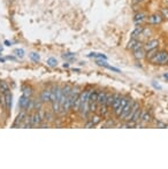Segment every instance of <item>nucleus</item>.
I'll return each instance as SVG.
<instances>
[{
	"mask_svg": "<svg viewBox=\"0 0 168 169\" xmlns=\"http://www.w3.org/2000/svg\"><path fill=\"white\" fill-rule=\"evenodd\" d=\"M62 58H65V59H66V58H67V59H74V58H75V54H74V53H65L62 55Z\"/></svg>",
	"mask_w": 168,
	"mask_h": 169,
	"instance_id": "nucleus-33",
	"label": "nucleus"
},
{
	"mask_svg": "<svg viewBox=\"0 0 168 169\" xmlns=\"http://www.w3.org/2000/svg\"><path fill=\"white\" fill-rule=\"evenodd\" d=\"M129 101H130V98L128 97V96H122V99H121L120 105L118 106V108H116L115 111H113V113H114V115H115L116 118H119V116H120V114L122 113L123 108L125 107V105L129 103Z\"/></svg>",
	"mask_w": 168,
	"mask_h": 169,
	"instance_id": "nucleus-3",
	"label": "nucleus"
},
{
	"mask_svg": "<svg viewBox=\"0 0 168 169\" xmlns=\"http://www.w3.org/2000/svg\"><path fill=\"white\" fill-rule=\"evenodd\" d=\"M145 0H133V4L134 5H140V4H143Z\"/></svg>",
	"mask_w": 168,
	"mask_h": 169,
	"instance_id": "nucleus-35",
	"label": "nucleus"
},
{
	"mask_svg": "<svg viewBox=\"0 0 168 169\" xmlns=\"http://www.w3.org/2000/svg\"><path fill=\"white\" fill-rule=\"evenodd\" d=\"M160 14H161L163 19L168 20V7H162L161 10H160Z\"/></svg>",
	"mask_w": 168,
	"mask_h": 169,
	"instance_id": "nucleus-28",
	"label": "nucleus"
},
{
	"mask_svg": "<svg viewBox=\"0 0 168 169\" xmlns=\"http://www.w3.org/2000/svg\"><path fill=\"white\" fill-rule=\"evenodd\" d=\"M142 111H143V109H142V108H140V107L137 108V111L135 112L134 116H133V118H131V121H133V122H135V123H136V124H137V123L140 122V116H142Z\"/></svg>",
	"mask_w": 168,
	"mask_h": 169,
	"instance_id": "nucleus-18",
	"label": "nucleus"
},
{
	"mask_svg": "<svg viewBox=\"0 0 168 169\" xmlns=\"http://www.w3.org/2000/svg\"><path fill=\"white\" fill-rule=\"evenodd\" d=\"M96 126H95V123L92 122L91 120H88L87 123L84 124V128H95Z\"/></svg>",
	"mask_w": 168,
	"mask_h": 169,
	"instance_id": "nucleus-30",
	"label": "nucleus"
},
{
	"mask_svg": "<svg viewBox=\"0 0 168 169\" xmlns=\"http://www.w3.org/2000/svg\"><path fill=\"white\" fill-rule=\"evenodd\" d=\"M89 58H96V59H104V60H107V56L103 53H96V52H91L88 54Z\"/></svg>",
	"mask_w": 168,
	"mask_h": 169,
	"instance_id": "nucleus-20",
	"label": "nucleus"
},
{
	"mask_svg": "<svg viewBox=\"0 0 168 169\" xmlns=\"http://www.w3.org/2000/svg\"><path fill=\"white\" fill-rule=\"evenodd\" d=\"M0 52H2V46H0Z\"/></svg>",
	"mask_w": 168,
	"mask_h": 169,
	"instance_id": "nucleus-42",
	"label": "nucleus"
},
{
	"mask_svg": "<svg viewBox=\"0 0 168 169\" xmlns=\"http://www.w3.org/2000/svg\"><path fill=\"white\" fill-rule=\"evenodd\" d=\"M98 93H99V91H97V90H95V89L90 90V94H89V103H97Z\"/></svg>",
	"mask_w": 168,
	"mask_h": 169,
	"instance_id": "nucleus-17",
	"label": "nucleus"
},
{
	"mask_svg": "<svg viewBox=\"0 0 168 169\" xmlns=\"http://www.w3.org/2000/svg\"><path fill=\"white\" fill-rule=\"evenodd\" d=\"M8 91H9V86H8V84L6 83L5 81H0V92L5 94L6 92H8Z\"/></svg>",
	"mask_w": 168,
	"mask_h": 169,
	"instance_id": "nucleus-21",
	"label": "nucleus"
},
{
	"mask_svg": "<svg viewBox=\"0 0 168 169\" xmlns=\"http://www.w3.org/2000/svg\"><path fill=\"white\" fill-rule=\"evenodd\" d=\"M22 92H23V96L29 97V98H31V96H32V89L30 86H23L22 88Z\"/></svg>",
	"mask_w": 168,
	"mask_h": 169,
	"instance_id": "nucleus-22",
	"label": "nucleus"
},
{
	"mask_svg": "<svg viewBox=\"0 0 168 169\" xmlns=\"http://www.w3.org/2000/svg\"><path fill=\"white\" fill-rule=\"evenodd\" d=\"M7 59H8V60H12V61L16 60V58H15V56H7Z\"/></svg>",
	"mask_w": 168,
	"mask_h": 169,
	"instance_id": "nucleus-37",
	"label": "nucleus"
},
{
	"mask_svg": "<svg viewBox=\"0 0 168 169\" xmlns=\"http://www.w3.org/2000/svg\"><path fill=\"white\" fill-rule=\"evenodd\" d=\"M168 61V52L167 51H158L151 59L150 62L152 65H159V66H165L167 65Z\"/></svg>",
	"mask_w": 168,
	"mask_h": 169,
	"instance_id": "nucleus-1",
	"label": "nucleus"
},
{
	"mask_svg": "<svg viewBox=\"0 0 168 169\" xmlns=\"http://www.w3.org/2000/svg\"><path fill=\"white\" fill-rule=\"evenodd\" d=\"M167 66H168V61H167Z\"/></svg>",
	"mask_w": 168,
	"mask_h": 169,
	"instance_id": "nucleus-43",
	"label": "nucleus"
},
{
	"mask_svg": "<svg viewBox=\"0 0 168 169\" xmlns=\"http://www.w3.org/2000/svg\"><path fill=\"white\" fill-rule=\"evenodd\" d=\"M14 53L17 58H23L24 56V50H22V48H16V50H14Z\"/></svg>",
	"mask_w": 168,
	"mask_h": 169,
	"instance_id": "nucleus-29",
	"label": "nucleus"
},
{
	"mask_svg": "<svg viewBox=\"0 0 168 169\" xmlns=\"http://www.w3.org/2000/svg\"><path fill=\"white\" fill-rule=\"evenodd\" d=\"M25 116H27V113H25V111H21V113H20L19 115H17V118H16V120L14 121V123H13V128H16V127H21V124L23 123L24 118H25Z\"/></svg>",
	"mask_w": 168,
	"mask_h": 169,
	"instance_id": "nucleus-7",
	"label": "nucleus"
},
{
	"mask_svg": "<svg viewBox=\"0 0 168 169\" xmlns=\"http://www.w3.org/2000/svg\"><path fill=\"white\" fill-rule=\"evenodd\" d=\"M113 94H114V100H113V103H112L110 108H112V111H115L116 108H118V106L120 105L121 99H122V96H121L119 92H116V93H113Z\"/></svg>",
	"mask_w": 168,
	"mask_h": 169,
	"instance_id": "nucleus-12",
	"label": "nucleus"
},
{
	"mask_svg": "<svg viewBox=\"0 0 168 169\" xmlns=\"http://www.w3.org/2000/svg\"><path fill=\"white\" fill-rule=\"evenodd\" d=\"M163 77H165L166 80H168V74H165V75H163Z\"/></svg>",
	"mask_w": 168,
	"mask_h": 169,
	"instance_id": "nucleus-41",
	"label": "nucleus"
},
{
	"mask_svg": "<svg viewBox=\"0 0 168 169\" xmlns=\"http://www.w3.org/2000/svg\"><path fill=\"white\" fill-rule=\"evenodd\" d=\"M40 100L44 103H51V89H44L40 94Z\"/></svg>",
	"mask_w": 168,
	"mask_h": 169,
	"instance_id": "nucleus-8",
	"label": "nucleus"
},
{
	"mask_svg": "<svg viewBox=\"0 0 168 169\" xmlns=\"http://www.w3.org/2000/svg\"><path fill=\"white\" fill-rule=\"evenodd\" d=\"M5 45L6 46H10V43L8 40H5Z\"/></svg>",
	"mask_w": 168,
	"mask_h": 169,
	"instance_id": "nucleus-38",
	"label": "nucleus"
},
{
	"mask_svg": "<svg viewBox=\"0 0 168 169\" xmlns=\"http://www.w3.org/2000/svg\"><path fill=\"white\" fill-rule=\"evenodd\" d=\"M155 124H157V127L159 128H168V126L166 124V123H162V122H155Z\"/></svg>",
	"mask_w": 168,
	"mask_h": 169,
	"instance_id": "nucleus-34",
	"label": "nucleus"
},
{
	"mask_svg": "<svg viewBox=\"0 0 168 169\" xmlns=\"http://www.w3.org/2000/svg\"><path fill=\"white\" fill-rule=\"evenodd\" d=\"M45 121L46 122H51V121H53V115L51 114V113H46V115H45Z\"/></svg>",
	"mask_w": 168,
	"mask_h": 169,
	"instance_id": "nucleus-31",
	"label": "nucleus"
},
{
	"mask_svg": "<svg viewBox=\"0 0 168 169\" xmlns=\"http://www.w3.org/2000/svg\"><path fill=\"white\" fill-rule=\"evenodd\" d=\"M113 100H114V94L110 93V92H108V94H107V98H106V103H105V105L107 106V107L110 108L112 103H113Z\"/></svg>",
	"mask_w": 168,
	"mask_h": 169,
	"instance_id": "nucleus-23",
	"label": "nucleus"
},
{
	"mask_svg": "<svg viewBox=\"0 0 168 169\" xmlns=\"http://www.w3.org/2000/svg\"><path fill=\"white\" fill-rule=\"evenodd\" d=\"M42 122H44V121L38 111H36L34 114H31V126L32 127H38Z\"/></svg>",
	"mask_w": 168,
	"mask_h": 169,
	"instance_id": "nucleus-6",
	"label": "nucleus"
},
{
	"mask_svg": "<svg viewBox=\"0 0 168 169\" xmlns=\"http://www.w3.org/2000/svg\"><path fill=\"white\" fill-rule=\"evenodd\" d=\"M46 63H47V66H50V67H55L57 65H58V60H57L55 58L51 56V58H48L47 59Z\"/></svg>",
	"mask_w": 168,
	"mask_h": 169,
	"instance_id": "nucleus-24",
	"label": "nucleus"
},
{
	"mask_svg": "<svg viewBox=\"0 0 168 169\" xmlns=\"http://www.w3.org/2000/svg\"><path fill=\"white\" fill-rule=\"evenodd\" d=\"M151 118H152V116H151V114H150L147 111H142V116H140V122L143 123V124H146V123L151 122Z\"/></svg>",
	"mask_w": 168,
	"mask_h": 169,
	"instance_id": "nucleus-14",
	"label": "nucleus"
},
{
	"mask_svg": "<svg viewBox=\"0 0 168 169\" xmlns=\"http://www.w3.org/2000/svg\"><path fill=\"white\" fill-rule=\"evenodd\" d=\"M113 126H115V123L113 122V120H107V121H106V124H104V127H105V128L113 127Z\"/></svg>",
	"mask_w": 168,
	"mask_h": 169,
	"instance_id": "nucleus-32",
	"label": "nucleus"
},
{
	"mask_svg": "<svg viewBox=\"0 0 168 169\" xmlns=\"http://www.w3.org/2000/svg\"><path fill=\"white\" fill-rule=\"evenodd\" d=\"M131 106H133V100L130 99V101H129L128 103H127V105H125V107L123 108V111H122V113L120 114V116L118 118L119 120H120V121H123V118H125V115H127V114L129 113V111H130V108H131Z\"/></svg>",
	"mask_w": 168,
	"mask_h": 169,
	"instance_id": "nucleus-13",
	"label": "nucleus"
},
{
	"mask_svg": "<svg viewBox=\"0 0 168 169\" xmlns=\"http://www.w3.org/2000/svg\"><path fill=\"white\" fill-rule=\"evenodd\" d=\"M101 118H103L101 115H99V114H95V113H93V115H91L89 120H91L92 122L95 123V126H98V124L101 122Z\"/></svg>",
	"mask_w": 168,
	"mask_h": 169,
	"instance_id": "nucleus-19",
	"label": "nucleus"
},
{
	"mask_svg": "<svg viewBox=\"0 0 168 169\" xmlns=\"http://www.w3.org/2000/svg\"><path fill=\"white\" fill-rule=\"evenodd\" d=\"M159 39H147L146 42H144V50L146 52L154 50V48H158L159 46Z\"/></svg>",
	"mask_w": 168,
	"mask_h": 169,
	"instance_id": "nucleus-4",
	"label": "nucleus"
},
{
	"mask_svg": "<svg viewBox=\"0 0 168 169\" xmlns=\"http://www.w3.org/2000/svg\"><path fill=\"white\" fill-rule=\"evenodd\" d=\"M29 58L35 62H38L39 60H40V56H39V54L38 53H36V52H31L29 54Z\"/></svg>",
	"mask_w": 168,
	"mask_h": 169,
	"instance_id": "nucleus-26",
	"label": "nucleus"
},
{
	"mask_svg": "<svg viewBox=\"0 0 168 169\" xmlns=\"http://www.w3.org/2000/svg\"><path fill=\"white\" fill-rule=\"evenodd\" d=\"M137 40H138V39H135V38H130V40L128 42V44H127L125 48H127V50H133V47L136 45Z\"/></svg>",
	"mask_w": 168,
	"mask_h": 169,
	"instance_id": "nucleus-25",
	"label": "nucleus"
},
{
	"mask_svg": "<svg viewBox=\"0 0 168 169\" xmlns=\"http://www.w3.org/2000/svg\"><path fill=\"white\" fill-rule=\"evenodd\" d=\"M6 59H4V58H0V62H5Z\"/></svg>",
	"mask_w": 168,
	"mask_h": 169,
	"instance_id": "nucleus-40",
	"label": "nucleus"
},
{
	"mask_svg": "<svg viewBox=\"0 0 168 169\" xmlns=\"http://www.w3.org/2000/svg\"><path fill=\"white\" fill-rule=\"evenodd\" d=\"M147 19V15L144 12H137L134 16V22L136 25H142L143 22H145Z\"/></svg>",
	"mask_w": 168,
	"mask_h": 169,
	"instance_id": "nucleus-5",
	"label": "nucleus"
},
{
	"mask_svg": "<svg viewBox=\"0 0 168 169\" xmlns=\"http://www.w3.org/2000/svg\"><path fill=\"white\" fill-rule=\"evenodd\" d=\"M143 30H144V27H142V25H138V27H136V28L131 31L130 33V38H135V39H139L140 37V35L143 32Z\"/></svg>",
	"mask_w": 168,
	"mask_h": 169,
	"instance_id": "nucleus-10",
	"label": "nucleus"
},
{
	"mask_svg": "<svg viewBox=\"0 0 168 169\" xmlns=\"http://www.w3.org/2000/svg\"><path fill=\"white\" fill-rule=\"evenodd\" d=\"M4 96H5V107H6V109L9 112L10 108H12V100H13V96H12V93H10V91L6 92Z\"/></svg>",
	"mask_w": 168,
	"mask_h": 169,
	"instance_id": "nucleus-11",
	"label": "nucleus"
},
{
	"mask_svg": "<svg viewBox=\"0 0 168 169\" xmlns=\"http://www.w3.org/2000/svg\"><path fill=\"white\" fill-rule=\"evenodd\" d=\"M107 94H108V92H106V91H99V93H98V98H97V103H98V105H104V103H106Z\"/></svg>",
	"mask_w": 168,
	"mask_h": 169,
	"instance_id": "nucleus-15",
	"label": "nucleus"
},
{
	"mask_svg": "<svg viewBox=\"0 0 168 169\" xmlns=\"http://www.w3.org/2000/svg\"><path fill=\"white\" fill-rule=\"evenodd\" d=\"M68 67H69L68 63H63V68H68Z\"/></svg>",
	"mask_w": 168,
	"mask_h": 169,
	"instance_id": "nucleus-39",
	"label": "nucleus"
},
{
	"mask_svg": "<svg viewBox=\"0 0 168 169\" xmlns=\"http://www.w3.org/2000/svg\"><path fill=\"white\" fill-rule=\"evenodd\" d=\"M89 109H90V113H96L98 109V103H90Z\"/></svg>",
	"mask_w": 168,
	"mask_h": 169,
	"instance_id": "nucleus-27",
	"label": "nucleus"
},
{
	"mask_svg": "<svg viewBox=\"0 0 168 169\" xmlns=\"http://www.w3.org/2000/svg\"><path fill=\"white\" fill-rule=\"evenodd\" d=\"M146 21L149 22V24L151 25H158V24H161L163 21V17L161 16L160 13H153V14H151L146 19Z\"/></svg>",
	"mask_w": 168,
	"mask_h": 169,
	"instance_id": "nucleus-2",
	"label": "nucleus"
},
{
	"mask_svg": "<svg viewBox=\"0 0 168 169\" xmlns=\"http://www.w3.org/2000/svg\"><path fill=\"white\" fill-rule=\"evenodd\" d=\"M110 107H107L105 103L104 105H98V109H97V114H99V115H101V116H105L106 114L108 113V109Z\"/></svg>",
	"mask_w": 168,
	"mask_h": 169,
	"instance_id": "nucleus-16",
	"label": "nucleus"
},
{
	"mask_svg": "<svg viewBox=\"0 0 168 169\" xmlns=\"http://www.w3.org/2000/svg\"><path fill=\"white\" fill-rule=\"evenodd\" d=\"M152 84H153V86H154V88H155V89H159V90L161 89V86H160V85H158V84H157V83H155V82H153V83H152Z\"/></svg>",
	"mask_w": 168,
	"mask_h": 169,
	"instance_id": "nucleus-36",
	"label": "nucleus"
},
{
	"mask_svg": "<svg viewBox=\"0 0 168 169\" xmlns=\"http://www.w3.org/2000/svg\"><path fill=\"white\" fill-rule=\"evenodd\" d=\"M145 55H146V51L144 50V47L139 48V50H136V51H133V56L137 61H140L142 59H144Z\"/></svg>",
	"mask_w": 168,
	"mask_h": 169,
	"instance_id": "nucleus-9",
	"label": "nucleus"
}]
</instances>
